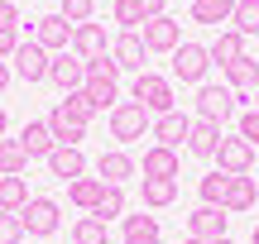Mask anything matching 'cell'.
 Listing matches in <instances>:
<instances>
[{"instance_id":"5","label":"cell","mask_w":259,"mask_h":244,"mask_svg":"<svg viewBox=\"0 0 259 244\" xmlns=\"http://www.w3.org/2000/svg\"><path fill=\"white\" fill-rule=\"evenodd\" d=\"M15 77L19 82H29V86H38V82H48V63H53V53H44V48L34 43V38H24V43L15 48Z\"/></svg>"},{"instance_id":"25","label":"cell","mask_w":259,"mask_h":244,"mask_svg":"<svg viewBox=\"0 0 259 244\" xmlns=\"http://www.w3.org/2000/svg\"><path fill=\"white\" fill-rule=\"evenodd\" d=\"M178 149H163V144H154V149H144V177H178Z\"/></svg>"},{"instance_id":"1","label":"cell","mask_w":259,"mask_h":244,"mask_svg":"<svg viewBox=\"0 0 259 244\" xmlns=\"http://www.w3.org/2000/svg\"><path fill=\"white\" fill-rule=\"evenodd\" d=\"M130 96H135L139 105H144L149 115H168V110H178V101H173V82L168 77H158V72H139L135 77V86H130Z\"/></svg>"},{"instance_id":"24","label":"cell","mask_w":259,"mask_h":244,"mask_svg":"<svg viewBox=\"0 0 259 244\" xmlns=\"http://www.w3.org/2000/svg\"><path fill=\"white\" fill-rule=\"evenodd\" d=\"M125 244H163V235H158V216H125Z\"/></svg>"},{"instance_id":"39","label":"cell","mask_w":259,"mask_h":244,"mask_svg":"<svg viewBox=\"0 0 259 244\" xmlns=\"http://www.w3.org/2000/svg\"><path fill=\"white\" fill-rule=\"evenodd\" d=\"M240 139L245 144H259V110H254V105L240 110Z\"/></svg>"},{"instance_id":"16","label":"cell","mask_w":259,"mask_h":244,"mask_svg":"<svg viewBox=\"0 0 259 244\" xmlns=\"http://www.w3.org/2000/svg\"><path fill=\"white\" fill-rule=\"evenodd\" d=\"M48 172H53L58 182H77V177H87V158H82V149H72V144H58V149L48 153Z\"/></svg>"},{"instance_id":"20","label":"cell","mask_w":259,"mask_h":244,"mask_svg":"<svg viewBox=\"0 0 259 244\" xmlns=\"http://www.w3.org/2000/svg\"><path fill=\"white\" fill-rule=\"evenodd\" d=\"M216 149H221V125L192 120V130H187V153H192V158H216Z\"/></svg>"},{"instance_id":"44","label":"cell","mask_w":259,"mask_h":244,"mask_svg":"<svg viewBox=\"0 0 259 244\" xmlns=\"http://www.w3.org/2000/svg\"><path fill=\"white\" fill-rule=\"evenodd\" d=\"M183 244H206V239H192V235H187V239H183Z\"/></svg>"},{"instance_id":"6","label":"cell","mask_w":259,"mask_h":244,"mask_svg":"<svg viewBox=\"0 0 259 244\" xmlns=\"http://www.w3.org/2000/svg\"><path fill=\"white\" fill-rule=\"evenodd\" d=\"M48 82H53L63 96L82 91V82H87V63L72 53V48H63V53H53V63H48Z\"/></svg>"},{"instance_id":"15","label":"cell","mask_w":259,"mask_h":244,"mask_svg":"<svg viewBox=\"0 0 259 244\" xmlns=\"http://www.w3.org/2000/svg\"><path fill=\"white\" fill-rule=\"evenodd\" d=\"M254 201H259V187H254L250 172H245V177H231V182H226L221 211H226V216H245V211H254Z\"/></svg>"},{"instance_id":"2","label":"cell","mask_w":259,"mask_h":244,"mask_svg":"<svg viewBox=\"0 0 259 244\" xmlns=\"http://www.w3.org/2000/svg\"><path fill=\"white\" fill-rule=\"evenodd\" d=\"M149 130H154V115H149L139 101H120L111 110V139L115 144H135V139H144Z\"/></svg>"},{"instance_id":"3","label":"cell","mask_w":259,"mask_h":244,"mask_svg":"<svg viewBox=\"0 0 259 244\" xmlns=\"http://www.w3.org/2000/svg\"><path fill=\"white\" fill-rule=\"evenodd\" d=\"M235 101H240V96H235L226 82H202V86H197V120L226 125L235 115Z\"/></svg>"},{"instance_id":"42","label":"cell","mask_w":259,"mask_h":244,"mask_svg":"<svg viewBox=\"0 0 259 244\" xmlns=\"http://www.w3.org/2000/svg\"><path fill=\"white\" fill-rule=\"evenodd\" d=\"M163 5H168V0H144V15H149V19H158V15H163Z\"/></svg>"},{"instance_id":"46","label":"cell","mask_w":259,"mask_h":244,"mask_svg":"<svg viewBox=\"0 0 259 244\" xmlns=\"http://www.w3.org/2000/svg\"><path fill=\"white\" fill-rule=\"evenodd\" d=\"M250 244H259V225H254V235H250Z\"/></svg>"},{"instance_id":"28","label":"cell","mask_w":259,"mask_h":244,"mask_svg":"<svg viewBox=\"0 0 259 244\" xmlns=\"http://www.w3.org/2000/svg\"><path fill=\"white\" fill-rule=\"evenodd\" d=\"M29 168V153L19 139H0V177H24Z\"/></svg>"},{"instance_id":"7","label":"cell","mask_w":259,"mask_h":244,"mask_svg":"<svg viewBox=\"0 0 259 244\" xmlns=\"http://www.w3.org/2000/svg\"><path fill=\"white\" fill-rule=\"evenodd\" d=\"M206 67H211V53H206V43H178V48H173V77H178V82L202 86Z\"/></svg>"},{"instance_id":"17","label":"cell","mask_w":259,"mask_h":244,"mask_svg":"<svg viewBox=\"0 0 259 244\" xmlns=\"http://www.w3.org/2000/svg\"><path fill=\"white\" fill-rule=\"evenodd\" d=\"M206 53H211V63L226 72L231 63H240V57H245V34H240V29H221V34L206 43Z\"/></svg>"},{"instance_id":"31","label":"cell","mask_w":259,"mask_h":244,"mask_svg":"<svg viewBox=\"0 0 259 244\" xmlns=\"http://www.w3.org/2000/svg\"><path fill=\"white\" fill-rule=\"evenodd\" d=\"M24 201H29L24 177H0V211H24Z\"/></svg>"},{"instance_id":"27","label":"cell","mask_w":259,"mask_h":244,"mask_svg":"<svg viewBox=\"0 0 259 244\" xmlns=\"http://www.w3.org/2000/svg\"><path fill=\"white\" fill-rule=\"evenodd\" d=\"M178 201V177H144V206L149 211H163Z\"/></svg>"},{"instance_id":"22","label":"cell","mask_w":259,"mask_h":244,"mask_svg":"<svg viewBox=\"0 0 259 244\" xmlns=\"http://www.w3.org/2000/svg\"><path fill=\"white\" fill-rule=\"evenodd\" d=\"M48 130H53V139H58V144H72V149H82V139H87V125H77L72 115L63 110V101L48 110Z\"/></svg>"},{"instance_id":"9","label":"cell","mask_w":259,"mask_h":244,"mask_svg":"<svg viewBox=\"0 0 259 244\" xmlns=\"http://www.w3.org/2000/svg\"><path fill=\"white\" fill-rule=\"evenodd\" d=\"M139 38H144V48H149V53H173V48L183 43V24H178V19H168V15L144 19Z\"/></svg>"},{"instance_id":"38","label":"cell","mask_w":259,"mask_h":244,"mask_svg":"<svg viewBox=\"0 0 259 244\" xmlns=\"http://www.w3.org/2000/svg\"><path fill=\"white\" fill-rule=\"evenodd\" d=\"M0 244H24V225H19V211H0Z\"/></svg>"},{"instance_id":"18","label":"cell","mask_w":259,"mask_h":244,"mask_svg":"<svg viewBox=\"0 0 259 244\" xmlns=\"http://www.w3.org/2000/svg\"><path fill=\"white\" fill-rule=\"evenodd\" d=\"M187 130H192V120H187L183 110H168V115H158V120H154V130H149V134H154L163 149H183V144H187Z\"/></svg>"},{"instance_id":"12","label":"cell","mask_w":259,"mask_h":244,"mask_svg":"<svg viewBox=\"0 0 259 244\" xmlns=\"http://www.w3.org/2000/svg\"><path fill=\"white\" fill-rule=\"evenodd\" d=\"M82 91L92 96L96 110H115L120 105V72H87Z\"/></svg>"},{"instance_id":"45","label":"cell","mask_w":259,"mask_h":244,"mask_svg":"<svg viewBox=\"0 0 259 244\" xmlns=\"http://www.w3.org/2000/svg\"><path fill=\"white\" fill-rule=\"evenodd\" d=\"M211 244H235V239H231V235H226V239H211Z\"/></svg>"},{"instance_id":"47","label":"cell","mask_w":259,"mask_h":244,"mask_svg":"<svg viewBox=\"0 0 259 244\" xmlns=\"http://www.w3.org/2000/svg\"><path fill=\"white\" fill-rule=\"evenodd\" d=\"M254 110H259V91H254Z\"/></svg>"},{"instance_id":"4","label":"cell","mask_w":259,"mask_h":244,"mask_svg":"<svg viewBox=\"0 0 259 244\" xmlns=\"http://www.w3.org/2000/svg\"><path fill=\"white\" fill-rule=\"evenodd\" d=\"M58 220H63V211H58V201H53V197H29V201H24V211H19V225H24V235H34V239L53 235Z\"/></svg>"},{"instance_id":"40","label":"cell","mask_w":259,"mask_h":244,"mask_svg":"<svg viewBox=\"0 0 259 244\" xmlns=\"http://www.w3.org/2000/svg\"><path fill=\"white\" fill-rule=\"evenodd\" d=\"M19 43H24V38H19V29H0V57H15Z\"/></svg>"},{"instance_id":"30","label":"cell","mask_w":259,"mask_h":244,"mask_svg":"<svg viewBox=\"0 0 259 244\" xmlns=\"http://www.w3.org/2000/svg\"><path fill=\"white\" fill-rule=\"evenodd\" d=\"M101 225H111V220H125V187H106V197L96 201V211H92Z\"/></svg>"},{"instance_id":"48","label":"cell","mask_w":259,"mask_h":244,"mask_svg":"<svg viewBox=\"0 0 259 244\" xmlns=\"http://www.w3.org/2000/svg\"><path fill=\"white\" fill-rule=\"evenodd\" d=\"M15 5H19V0H15Z\"/></svg>"},{"instance_id":"19","label":"cell","mask_w":259,"mask_h":244,"mask_svg":"<svg viewBox=\"0 0 259 244\" xmlns=\"http://www.w3.org/2000/svg\"><path fill=\"white\" fill-rule=\"evenodd\" d=\"M72 53L82 57V63H92V57L111 53V48H106V29L92 24V19H87V24H72Z\"/></svg>"},{"instance_id":"13","label":"cell","mask_w":259,"mask_h":244,"mask_svg":"<svg viewBox=\"0 0 259 244\" xmlns=\"http://www.w3.org/2000/svg\"><path fill=\"white\" fill-rule=\"evenodd\" d=\"M135 172H139V163L130 158L125 149H111V153H101V158H96V177H101L106 187H125Z\"/></svg>"},{"instance_id":"41","label":"cell","mask_w":259,"mask_h":244,"mask_svg":"<svg viewBox=\"0 0 259 244\" xmlns=\"http://www.w3.org/2000/svg\"><path fill=\"white\" fill-rule=\"evenodd\" d=\"M0 29H19V5L15 0H0Z\"/></svg>"},{"instance_id":"29","label":"cell","mask_w":259,"mask_h":244,"mask_svg":"<svg viewBox=\"0 0 259 244\" xmlns=\"http://www.w3.org/2000/svg\"><path fill=\"white\" fill-rule=\"evenodd\" d=\"M231 15H235V0H192V19L197 24H216L221 29Z\"/></svg>"},{"instance_id":"32","label":"cell","mask_w":259,"mask_h":244,"mask_svg":"<svg viewBox=\"0 0 259 244\" xmlns=\"http://www.w3.org/2000/svg\"><path fill=\"white\" fill-rule=\"evenodd\" d=\"M226 182H231V172H206L202 182H197V197H202V206H221V197H226Z\"/></svg>"},{"instance_id":"36","label":"cell","mask_w":259,"mask_h":244,"mask_svg":"<svg viewBox=\"0 0 259 244\" xmlns=\"http://www.w3.org/2000/svg\"><path fill=\"white\" fill-rule=\"evenodd\" d=\"M63 110L72 115L77 125H92V115H96V105H92V96H87V91H72V96H63Z\"/></svg>"},{"instance_id":"35","label":"cell","mask_w":259,"mask_h":244,"mask_svg":"<svg viewBox=\"0 0 259 244\" xmlns=\"http://www.w3.org/2000/svg\"><path fill=\"white\" fill-rule=\"evenodd\" d=\"M111 15H115V24H120V29H139V24H144V0H115V10H111Z\"/></svg>"},{"instance_id":"10","label":"cell","mask_w":259,"mask_h":244,"mask_svg":"<svg viewBox=\"0 0 259 244\" xmlns=\"http://www.w3.org/2000/svg\"><path fill=\"white\" fill-rule=\"evenodd\" d=\"M216 163H221V172H231V177H245V172L254 168V144H245L240 134H231V139L221 134V149H216Z\"/></svg>"},{"instance_id":"43","label":"cell","mask_w":259,"mask_h":244,"mask_svg":"<svg viewBox=\"0 0 259 244\" xmlns=\"http://www.w3.org/2000/svg\"><path fill=\"white\" fill-rule=\"evenodd\" d=\"M10 77H15V72H10V63H5V57H0V91H5V86H10Z\"/></svg>"},{"instance_id":"8","label":"cell","mask_w":259,"mask_h":244,"mask_svg":"<svg viewBox=\"0 0 259 244\" xmlns=\"http://www.w3.org/2000/svg\"><path fill=\"white\" fill-rule=\"evenodd\" d=\"M29 38H34L44 53H63V48H72V24H67L63 15H44V19H34Z\"/></svg>"},{"instance_id":"34","label":"cell","mask_w":259,"mask_h":244,"mask_svg":"<svg viewBox=\"0 0 259 244\" xmlns=\"http://www.w3.org/2000/svg\"><path fill=\"white\" fill-rule=\"evenodd\" d=\"M72 244H111V239H106V225L96 216H82L72 225Z\"/></svg>"},{"instance_id":"11","label":"cell","mask_w":259,"mask_h":244,"mask_svg":"<svg viewBox=\"0 0 259 244\" xmlns=\"http://www.w3.org/2000/svg\"><path fill=\"white\" fill-rule=\"evenodd\" d=\"M144 38H139V29H120V38H115L111 43V57H115V67H120V72H144Z\"/></svg>"},{"instance_id":"37","label":"cell","mask_w":259,"mask_h":244,"mask_svg":"<svg viewBox=\"0 0 259 244\" xmlns=\"http://www.w3.org/2000/svg\"><path fill=\"white\" fill-rule=\"evenodd\" d=\"M92 10H96V0H63V5H58V15H63L67 24H87V19H92Z\"/></svg>"},{"instance_id":"23","label":"cell","mask_w":259,"mask_h":244,"mask_svg":"<svg viewBox=\"0 0 259 244\" xmlns=\"http://www.w3.org/2000/svg\"><path fill=\"white\" fill-rule=\"evenodd\" d=\"M226 86H231L235 96H250V91H259V63L250 53L240 57V63H231L226 67Z\"/></svg>"},{"instance_id":"33","label":"cell","mask_w":259,"mask_h":244,"mask_svg":"<svg viewBox=\"0 0 259 244\" xmlns=\"http://www.w3.org/2000/svg\"><path fill=\"white\" fill-rule=\"evenodd\" d=\"M231 24L240 29L245 38L259 34V0H235V15H231Z\"/></svg>"},{"instance_id":"14","label":"cell","mask_w":259,"mask_h":244,"mask_svg":"<svg viewBox=\"0 0 259 244\" xmlns=\"http://www.w3.org/2000/svg\"><path fill=\"white\" fill-rule=\"evenodd\" d=\"M226 220H231V216H226L221 206H197L192 216H187V235H192V239H206V244H211V239H226Z\"/></svg>"},{"instance_id":"21","label":"cell","mask_w":259,"mask_h":244,"mask_svg":"<svg viewBox=\"0 0 259 244\" xmlns=\"http://www.w3.org/2000/svg\"><path fill=\"white\" fill-rule=\"evenodd\" d=\"M19 144H24V153H29V158H44V163H48V153L58 149L53 130H48V120H29L24 130H19Z\"/></svg>"},{"instance_id":"26","label":"cell","mask_w":259,"mask_h":244,"mask_svg":"<svg viewBox=\"0 0 259 244\" xmlns=\"http://www.w3.org/2000/svg\"><path fill=\"white\" fill-rule=\"evenodd\" d=\"M106 197V182L101 177H77V182H67V201L72 206H82V211H96V201Z\"/></svg>"}]
</instances>
